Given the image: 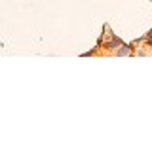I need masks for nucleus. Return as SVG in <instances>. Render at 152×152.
I'll use <instances>...</instances> for the list:
<instances>
[{
    "label": "nucleus",
    "instance_id": "obj_1",
    "mask_svg": "<svg viewBox=\"0 0 152 152\" xmlns=\"http://www.w3.org/2000/svg\"><path fill=\"white\" fill-rule=\"evenodd\" d=\"M131 53H133V46H129V44H122L120 48H116V50H114V55H118V57L131 55Z\"/></svg>",
    "mask_w": 152,
    "mask_h": 152
},
{
    "label": "nucleus",
    "instance_id": "obj_2",
    "mask_svg": "<svg viewBox=\"0 0 152 152\" xmlns=\"http://www.w3.org/2000/svg\"><path fill=\"white\" fill-rule=\"evenodd\" d=\"M122 44H124V42L120 40V38H116V36L110 34V38L104 42V48H107V50H116V48H120Z\"/></svg>",
    "mask_w": 152,
    "mask_h": 152
}]
</instances>
